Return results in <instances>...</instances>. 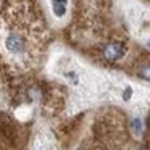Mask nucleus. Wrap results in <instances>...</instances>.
I'll return each instance as SVG.
<instances>
[{
    "mask_svg": "<svg viewBox=\"0 0 150 150\" xmlns=\"http://www.w3.org/2000/svg\"><path fill=\"white\" fill-rule=\"evenodd\" d=\"M52 2V11L57 18H63L66 13V5L68 0H50Z\"/></svg>",
    "mask_w": 150,
    "mask_h": 150,
    "instance_id": "7ed1b4c3",
    "label": "nucleus"
},
{
    "mask_svg": "<svg viewBox=\"0 0 150 150\" xmlns=\"http://www.w3.org/2000/svg\"><path fill=\"white\" fill-rule=\"evenodd\" d=\"M132 129L136 134H140L142 132V126H140V120H134L132 121Z\"/></svg>",
    "mask_w": 150,
    "mask_h": 150,
    "instance_id": "39448f33",
    "label": "nucleus"
},
{
    "mask_svg": "<svg viewBox=\"0 0 150 150\" xmlns=\"http://www.w3.org/2000/svg\"><path fill=\"white\" fill-rule=\"evenodd\" d=\"M5 49L11 53V55H23L26 52V42L20 34H8L5 39Z\"/></svg>",
    "mask_w": 150,
    "mask_h": 150,
    "instance_id": "f03ea898",
    "label": "nucleus"
},
{
    "mask_svg": "<svg viewBox=\"0 0 150 150\" xmlns=\"http://www.w3.org/2000/svg\"><path fill=\"white\" fill-rule=\"evenodd\" d=\"M149 126H150V115H149Z\"/></svg>",
    "mask_w": 150,
    "mask_h": 150,
    "instance_id": "423d86ee",
    "label": "nucleus"
},
{
    "mask_svg": "<svg viewBox=\"0 0 150 150\" xmlns=\"http://www.w3.org/2000/svg\"><path fill=\"white\" fill-rule=\"evenodd\" d=\"M137 74L140 76V78L147 79V81H150V63H145V65H142L139 68V71H137Z\"/></svg>",
    "mask_w": 150,
    "mask_h": 150,
    "instance_id": "20e7f679",
    "label": "nucleus"
},
{
    "mask_svg": "<svg viewBox=\"0 0 150 150\" xmlns=\"http://www.w3.org/2000/svg\"><path fill=\"white\" fill-rule=\"evenodd\" d=\"M126 55V45L121 42H108L102 49V57L107 62H118Z\"/></svg>",
    "mask_w": 150,
    "mask_h": 150,
    "instance_id": "f257e3e1",
    "label": "nucleus"
}]
</instances>
